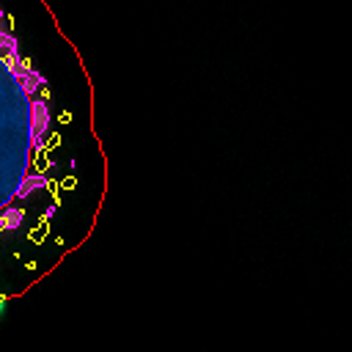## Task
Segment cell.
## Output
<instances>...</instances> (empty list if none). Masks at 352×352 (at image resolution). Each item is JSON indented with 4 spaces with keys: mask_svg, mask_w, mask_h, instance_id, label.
Listing matches in <instances>:
<instances>
[{
    "mask_svg": "<svg viewBox=\"0 0 352 352\" xmlns=\"http://www.w3.org/2000/svg\"><path fill=\"white\" fill-rule=\"evenodd\" d=\"M50 121L47 77L22 55L0 9V234L20 226L28 204L47 185Z\"/></svg>",
    "mask_w": 352,
    "mask_h": 352,
    "instance_id": "1",
    "label": "cell"
}]
</instances>
